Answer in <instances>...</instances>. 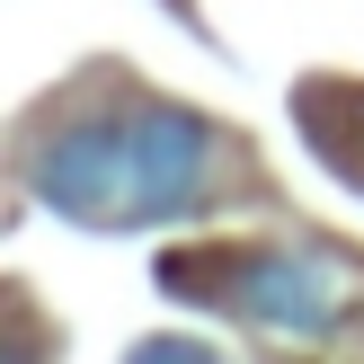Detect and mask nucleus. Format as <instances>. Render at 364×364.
<instances>
[{
	"label": "nucleus",
	"mask_w": 364,
	"mask_h": 364,
	"mask_svg": "<svg viewBox=\"0 0 364 364\" xmlns=\"http://www.w3.org/2000/svg\"><path fill=\"white\" fill-rule=\"evenodd\" d=\"M213 169H223V134L187 107H124V116L63 124L27 160L36 196L80 231H151L178 213H205Z\"/></svg>",
	"instance_id": "1"
},
{
	"label": "nucleus",
	"mask_w": 364,
	"mask_h": 364,
	"mask_svg": "<svg viewBox=\"0 0 364 364\" xmlns=\"http://www.w3.org/2000/svg\"><path fill=\"white\" fill-rule=\"evenodd\" d=\"M160 284L178 302L249 320L258 338H338V294L302 249H205V258H160Z\"/></svg>",
	"instance_id": "2"
},
{
	"label": "nucleus",
	"mask_w": 364,
	"mask_h": 364,
	"mask_svg": "<svg viewBox=\"0 0 364 364\" xmlns=\"http://www.w3.org/2000/svg\"><path fill=\"white\" fill-rule=\"evenodd\" d=\"M134 355L142 364H205L213 347H205V338H134Z\"/></svg>",
	"instance_id": "3"
}]
</instances>
